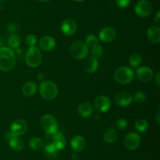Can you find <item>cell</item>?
<instances>
[{"mask_svg": "<svg viewBox=\"0 0 160 160\" xmlns=\"http://www.w3.org/2000/svg\"><path fill=\"white\" fill-rule=\"evenodd\" d=\"M16 55L12 49L6 46L0 47V70L9 72L16 65Z\"/></svg>", "mask_w": 160, "mask_h": 160, "instance_id": "cell-1", "label": "cell"}, {"mask_svg": "<svg viewBox=\"0 0 160 160\" xmlns=\"http://www.w3.org/2000/svg\"><path fill=\"white\" fill-rule=\"evenodd\" d=\"M114 79L120 84H128L134 78V72L132 68L127 66H121L114 72Z\"/></svg>", "mask_w": 160, "mask_h": 160, "instance_id": "cell-2", "label": "cell"}, {"mask_svg": "<svg viewBox=\"0 0 160 160\" xmlns=\"http://www.w3.org/2000/svg\"><path fill=\"white\" fill-rule=\"evenodd\" d=\"M40 94L45 100H52L57 96L58 89L56 85L50 80H44L39 86Z\"/></svg>", "mask_w": 160, "mask_h": 160, "instance_id": "cell-3", "label": "cell"}, {"mask_svg": "<svg viewBox=\"0 0 160 160\" xmlns=\"http://www.w3.org/2000/svg\"><path fill=\"white\" fill-rule=\"evenodd\" d=\"M25 61L31 67H37L42 62V53L37 46H31L27 50Z\"/></svg>", "mask_w": 160, "mask_h": 160, "instance_id": "cell-4", "label": "cell"}, {"mask_svg": "<svg viewBox=\"0 0 160 160\" xmlns=\"http://www.w3.org/2000/svg\"><path fill=\"white\" fill-rule=\"evenodd\" d=\"M70 54L75 60H82L88 54V47L84 42L76 41L73 42L70 46Z\"/></svg>", "mask_w": 160, "mask_h": 160, "instance_id": "cell-5", "label": "cell"}, {"mask_svg": "<svg viewBox=\"0 0 160 160\" xmlns=\"http://www.w3.org/2000/svg\"><path fill=\"white\" fill-rule=\"evenodd\" d=\"M41 125L48 135H52L58 131L57 122L52 115H45L41 119Z\"/></svg>", "mask_w": 160, "mask_h": 160, "instance_id": "cell-6", "label": "cell"}, {"mask_svg": "<svg viewBox=\"0 0 160 160\" xmlns=\"http://www.w3.org/2000/svg\"><path fill=\"white\" fill-rule=\"evenodd\" d=\"M136 14L140 17H146L151 14L152 6L148 0H140L135 6Z\"/></svg>", "mask_w": 160, "mask_h": 160, "instance_id": "cell-7", "label": "cell"}, {"mask_svg": "<svg viewBox=\"0 0 160 160\" xmlns=\"http://www.w3.org/2000/svg\"><path fill=\"white\" fill-rule=\"evenodd\" d=\"M141 144V137L138 133L135 132H130L124 138L125 147L129 150H135Z\"/></svg>", "mask_w": 160, "mask_h": 160, "instance_id": "cell-8", "label": "cell"}, {"mask_svg": "<svg viewBox=\"0 0 160 160\" xmlns=\"http://www.w3.org/2000/svg\"><path fill=\"white\" fill-rule=\"evenodd\" d=\"M137 77L142 83H148L152 80L154 73L151 67L147 66H142L136 68Z\"/></svg>", "mask_w": 160, "mask_h": 160, "instance_id": "cell-9", "label": "cell"}, {"mask_svg": "<svg viewBox=\"0 0 160 160\" xmlns=\"http://www.w3.org/2000/svg\"><path fill=\"white\" fill-rule=\"evenodd\" d=\"M94 106L99 112H106L111 107V100L106 96H98L95 99Z\"/></svg>", "mask_w": 160, "mask_h": 160, "instance_id": "cell-10", "label": "cell"}, {"mask_svg": "<svg viewBox=\"0 0 160 160\" xmlns=\"http://www.w3.org/2000/svg\"><path fill=\"white\" fill-rule=\"evenodd\" d=\"M28 130V124L23 119H18L14 121L10 125V131L17 136H20L24 134Z\"/></svg>", "mask_w": 160, "mask_h": 160, "instance_id": "cell-11", "label": "cell"}, {"mask_svg": "<svg viewBox=\"0 0 160 160\" xmlns=\"http://www.w3.org/2000/svg\"><path fill=\"white\" fill-rule=\"evenodd\" d=\"M116 35H117V32L114 28L111 27H105L100 31L98 38L102 42L109 43L115 39Z\"/></svg>", "mask_w": 160, "mask_h": 160, "instance_id": "cell-12", "label": "cell"}, {"mask_svg": "<svg viewBox=\"0 0 160 160\" xmlns=\"http://www.w3.org/2000/svg\"><path fill=\"white\" fill-rule=\"evenodd\" d=\"M115 101L119 106L128 107L132 103L133 98L131 93L126 91L118 92L115 96Z\"/></svg>", "mask_w": 160, "mask_h": 160, "instance_id": "cell-13", "label": "cell"}, {"mask_svg": "<svg viewBox=\"0 0 160 160\" xmlns=\"http://www.w3.org/2000/svg\"><path fill=\"white\" fill-rule=\"evenodd\" d=\"M61 30L62 33L67 36H71L76 32L77 24L73 19L67 18L62 21L61 24Z\"/></svg>", "mask_w": 160, "mask_h": 160, "instance_id": "cell-14", "label": "cell"}, {"mask_svg": "<svg viewBox=\"0 0 160 160\" xmlns=\"http://www.w3.org/2000/svg\"><path fill=\"white\" fill-rule=\"evenodd\" d=\"M39 47L44 51H51L56 47V39L50 35H45L39 40Z\"/></svg>", "mask_w": 160, "mask_h": 160, "instance_id": "cell-15", "label": "cell"}, {"mask_svg": "<svg viewBox=\"0 0 160 160\" xmlns=\"http://www.w3.org/2000/svg\"><path fill=\"white\" fill-rule=\"evenodd\" d=\"M70 146L72 148L77 152H80L84 149L86 147V140L84 136L81 135H77L72 138L70 141Z\"/></svg>", "mask_w": 160, "mask_h": 160, "instance_id": "cell-16", "label": "cell"}, {"mask_svg": "<svg viewBox=\"0 0 160 160\" xmlns=\"http://www.w3.org/2000/svg\"><path fill=\"white\" fill-rule=\"evenodd\" d=\"M52 143L54 144L57 150H62L65 147L67 141L64 135L61 132L57 131L52 135Z\"/></svg>", "mask_w": 160, "mask_h": 160, "instance_id": "cell-17", "label": "cell"}, {"mask_svg": "<svg viewBox=\"0 0 160 160\" xmlns=\"http://www.w3.org/2000/svg\"><path fill=\"white\" fill-rule=\"evenodd\" d=\"M147 37L152 43L160 42V28L158 25H152L147 31Z\"/></svg>", "mask_w": 160, "mask_h": 160, "instance_id": "cell-18", "label": "cell"}, {"mask_svg": "<svg viewBox=\"0 0 160 160\" xmlns=\"http://www.w3.org/2000/svg\"><path fill=\"white\" fill-rule=\"evenodd\" d=\"M78 111L81 117L88 118L93 112V108L89 102H83L79 105Z\"/></svg>", "mask_w": 160, "mask_h": 160, "instance_id": "cell-19", "label": "cell"}, {"mask_svg": "<svg viewBox=\"0 0 160 160\" xmlns=\"http://www.w3.org/2000/svg\"><path fill=\"white\" fill-rule=\"evenodd\" d=\"M37 92V85L34 82H28L22 86V93L26 97H31Z\"/></svg>", "mask_w": 160, "mask_h": 160, "instance_id": "cell-20", "label": "cell"}, {"mask_svg": "<svg viewBox=\"0 0 160 160\" xmlns=\"http://www.w3.org/2000/svg\"><path fill=\"white\" fill-rule=\"evenodd\" d=\"M98 67V61L96 58L91 56L88 58V60L86 62L85 65H84V71L87 73L91 74L94 73L97 71Z\"/></svg>", "mask_w": 160, "mask_h": 160, "instance_id": "cell-21", "label": "cell"}, {"mask_svg": "<svg viewBox=\"0 0 160 160\" xmlns=\"http://www.w3.org/2000/svg\"><path fill=\"white\" fill-rule=\"evenodd\" d=\"M103 138H104L105 141L109 143V144L115 142L117 138V133L115 129L112 128V127H109V128L106 129L104 134H103Z\"/></svg>", "mask_w": 160, "mask_h": 160, "instance_id": "cell-22", "label": "cell"}, {"mask_svg": "<svg viewBox=\"0 0 160 160\" xmlns=\"http://www.w3.org/2000/svg\"><path fill=\"white\" fill-rule=\"evenodd\" d=\"M9 143V146L14 151H21L23 147V142L21 139L19 138V136H13L11 138L9 141H8Z\"/></svg>", "mask_w": 160, "mask_h": 160, "instance_id": "cell-23", "label": "cell"}, {"mask_svg": "<svg viewBox=\"0 0 160 160\" xmlns=\"http://www.w3.org/2000/svg\"><path fill=\"white\" fill-rule=\"evenodd\" d=\"M7 43L9 48L11 49H17L21 44V39L18 35L12 34L9 36L7 39Z\"/></svg>", "mask_w": 160, "mask_h": 160, "instance_id": "cell-24", "label": "cell"}, {"mask_svg": "<svg viewBox=\"0 0 160 160\" xmlns=\"http://www.w3.org/2000/svg\"><path fill=\"white\" fill-rule=\"evenodd\" d=\"M44 152H45V155L49 158H55L57 156L58 150L52 142L48 143L44 147Z\"/></svg>", "mask_w": 160, "mask_h": 160, "instance_id": "cell-25", "label": "cell"}, {"mask_svg": "<svg viewBox=\"0 0 160 160\" xmlns=\"http://www.w3.org/2000/svg\"><path fill=\"white\" fill-rule=\"evenodd\" d=\"M29 145L33 150L40 151L44 147L43 141L40 137L38 136H33L31 138L29 141Z\"/></svg>", "mask_w": 160, "mask_h": 160, "instance_id": "cell-26", "label": "cell"}, {"mask_svg": "<svg viewBox=\"0 0 160 160\" xmlns=\"http://www.w3.org/2000/svg\"><path fill=\"white\" fill-rule=\"evenodd\" d=\"M142 62V57L139 53H133L129 56V64L132 67L137 68L140 67Z\"/></svg>", "mask_w": 160, "mask_h": 160, "instance_id": "cell-27", "label": "cell"}, {"mask_svg": "<svg viewBox=\"0 0 160 160\" xmlns=\"http://www.w3.org/2000/svg\"><path fill=\"white\" fill-rule=\"evenodd\" d=\"M134 126H135V129L138 131L144 133L148 129V122L146 119H139L135 122Z\"/></svg>", "mask_w": 160, "mask_h": 160, "instance_id": "cell-28", "label": "cell"}, {"mask_svg": "<svg viewBox=\"0 0 160 160\" xmlns=\"http://www.w3.org/2000/svg\"><path fill=\"white\" fill-rule=\"evenodd\" d=\"M85 44L87 45L88 47H91L92 48V47L95 46V45L98 44V38L95 35H87V37L85 39Z\"/></svg>", "mask_w": 160, "mask_h": 160, "instance_id": "cell-29", "label": "cell"}, {"mask_svg": "<svg viewBox=\"0 0 160 160\" xmlns=\"http://www.w3.org/2000/svg\"><path fill=\"white\" fill-rule=\"evenodd\" d=\"M132 98H133V100H134L136 103L142 104L146 100V95H145V93H144L143 91L138 90L134 94Z\"/></svg>", "mask_w": 160, "mask_h": 160, "instance_id": "cell-30", "label": "cell"}, {"mask_svg": "<svg viewBox=\"0 0 160 160\" xmlns=\"http://www.w3.org/2000/svg\"><path fill=\"white\" fill-rule=\"evenodd\" d=\"M91 53H92V56L96 58V59L101 57L102 55V53H103L102 47L100 45H98H98H95V46L92 47Z\"/></svg>", "mask_w": 160, "mask_h": 160, "instance_id": "cell-31", "label": "cell"}, {"mask_svg": "<svg viewBox=\"0 0 160 160\" xmlns=\"http://www.w3.org/2000/svg\"><path fill=\"white\" fill-rule=\"evenodd\" d=\"M25 41H26V43L28 44L30 47H31V46H35L38 40L35 35L31 34V35H28L27 36Z\"/></svg>", "mask_w": 160, "mask_h": 160, "instance_id": "cell-32", "label": "cell"}, {"mask_svg": "<svg viewBox=\"0 0 160 160\" xmlns=\"http://www.w3.org/2000/svg\"><path fill=\"white\" fill-rule=\"evenodd\" d=\"M116 125H117V129L120 130H125L128 126V121L126 120L123 118H120L117 121V123H116Z\"/></svg>", "mask_w": 160, "mask_h": 160, "instance_id": "cell-33", "label": "cell"}, {"mask_svg": "<svg viewBox=\"0 0 160 160\" xmlns=\"http://www.w3.org/2000/svg\"><path fill=\"white\" fill-rule=\"evenodd\" d=\"M117 6L120 8H127L131 4V0H116Z\"/></svg>", "mask_w": 160, "mask_h": 160, "instance_id": "cell-34", "label": "cell"}, {"mask_svg": "<svg viewBox=\"0 0 160 160\" xmlns=\"http://www.w3.org/2000/svg\"><path fill=\"white\" fill-rule=\"evenodd\" d=\"M7 30L9 32L11 33H15L17 32V30H18V27L16 24L14 23H9V24L7 25Z\"/></svg>", "mask_w": 160, "mask_h": 160, "instance_id": "cell-35", "label": "cell"}, {"mask_svg": "<svg viewBox=\"0 0 160 160\" xmlns=\"http://www.w3.org/2000/svg\"><path fill=\"white\" fill-rule=\"evenodd\" d=\"M154 21L156 22L157 24H159V23H160V12L159 11H158V12L156 13V16H155V17H154Z\"/></svg>", "mask_w": 160, "mask_h": 160, "instance_id": "cell-36", "label": "cell"}, {"mask_svg": "<svg viewBox=\"0 0 160 160\" xmlns=\"http://www.w3.org/2000/svg\"><path fill=\"white\" fill-rule=\"evenodd\" d=\"M159 75H160V73L159 72H158L157 74H156V80H155V82H156V84L157 86H160V79H159Z\"/></svg>", "mask_w": 160, "mask_h": 160, "instance_id": "cell-37", "label": "cell"}, {"mask_svg": "<svg viewBox=\"0 0 160 160\" xmlns=\"http://www.w3.org/2000/svg\"><path fill=\"white\" fill-rule=\"evenodd\" d=\"M38 79L40 80V81H44L45 80V75H44L43 73H39L38 75Z\"/></svg>", "mask_w": 160, "mask_h": 160, "instance_id": "cell-38", "label": "cell"}, {"mask_svg": "<svg viewBox=\"0 0 160 160\" xmlns=\"http://www.w3.org/2000/svg\"><path fill=\"white\" fill-rule=\"evenodd\" d=\"M156 122H157V123H159L160 122V113H157V115H156Z\"/></svg>", "mask_w": 160, "mask_h": 160, "instance_id": "cell-39", "label": "cell"}, {"mask_svg": "<svg viewBox=\"0 0 160 160\" xmlns=\"http://www.w3.org/2000/svg\"><path fill=\"white\" fill-rule=\"evenodd\" d=\"M78 158V156L77 154H73V155H72V159L73 160H77Z\"/></svg>", "mask_w": 160, "mask_h": 160, "instance_id": "cell-40", "label": "cell"}, {"mask_svg": "<svg viewBox=\"0 0 160 160\" xmlns=\"http://www.w3.org/2000/svg\"><path fill=\"white\" fill-rule=\"evenodd\" d=\"M7 1L8 0H0V3H6Z\"/></svg>", "mask_w": 160, "mask_h": 160, "instance_id": "cell-41", "label": "cell"}, {"mask_svg": "<svg viewBox=\"0 0 160 160\" xmlns=\"http://www.w3.org/2000/svg\"><path fill=\"white\" fill-rule=\"evenodd\" d=\"M38 1L42 2V3H45V2H48V1H50V0H38Z\"/></svg>", "mask_w": 160, "mask_h": 160, "instance_id": "cell-42", "label": "cell"}, {"mask_svg": "<svg viewBox=\"0 0 160 160\" xmlns=\"http://www.w3.org/2000/svg\"><path fill=\"white\" fill-rule=\"evenodd\" d=\"M74 1H76V2H82V1H84V0H74Z\"/></svg>", "mask_w": 160, "mask_h": 160, "instance_id": "cell-43", "label": "cell"}]
</instances>
